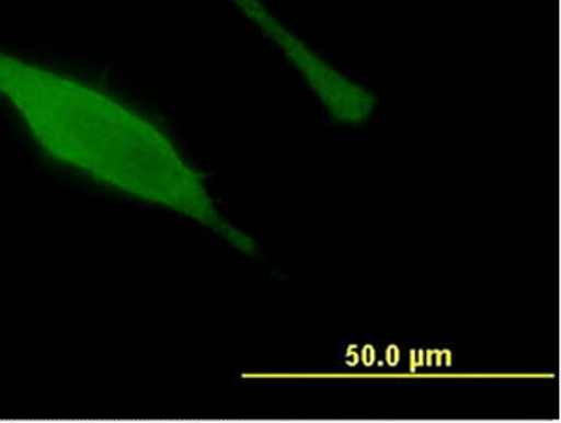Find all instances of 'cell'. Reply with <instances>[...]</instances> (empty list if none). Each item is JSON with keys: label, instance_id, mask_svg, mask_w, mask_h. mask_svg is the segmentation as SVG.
I'll list each match as a JSON object with an SVG mask.
<instances>
[{"label": "cell", "instance_id": "obj_1", "mask_svg": "<svg viewBox=\"0 0 561 423\" xmlns=\"http://www.w3.org/2000/svg\"><path fill=\"white\" fill-rule=\"evenodd\" d=\"M0 98L47 160L121 195L193 219L245 255H255L253 238L217 210L205 176L165 129L128 103L7 52H0Z\"/></svg>", "mask_w": 561, "mask_h": 423}, {"label": "cell", "instance_id": "obj_2", "mask_svg": "<svg viewBox=\"0 0 561 423\" xmlns=\"http://www.w3.org/2000/svg\"><path fill=\"white\" fill-rule=\"evenodd\" d=\"M230 2H232L238 10H242L243 15H245L251 23H255V25L261 28L262 34H264L266 38L272 39L279 49L280 47L285 49V47L293 42V36H296V34L288 31L287 26L275 20L272 12L262 4L261 0H230Z\"/></svg>", "mask_w": 561, "mask_h": 423}]
</instances>
